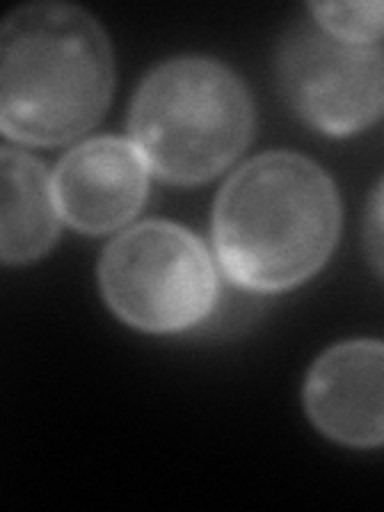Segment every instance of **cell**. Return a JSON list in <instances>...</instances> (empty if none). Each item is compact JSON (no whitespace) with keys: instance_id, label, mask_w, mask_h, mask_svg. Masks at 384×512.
Masks as SVG:
<instances>
[{"instance_id":"cell-1","label":"cell","mask_w":384,"mask_h":512,"mask_svg":"<svg viewBox=\"0 0 384 512\" xmlns=\"http://www.w3.org/2000/svg\"><path fill=\"white\" fill-rule=\"evenodd\" d=\"M340 234V196L314 160L269 151L240 167L215 202L221 269L250 292H285L327 263Z\"/></svg>"},{"instance_id":"cell-2","label":"cell","mask_w":384,"mask_h":512,"mask_svg":"<svg viewBox=\"0 0 384 512\" xmlns=\"http://www.w3.org/2000/svg\"><path fill=\"white\" fill-rule=\"evenodd\" d=\"M112 52L100 23L68 4H29L0 36V125L23 144H64L103 116Z\"/></svg>"},{"instance_id":"cell-3","label":"cell","mask_w":384,"mask_h":512,"mask_svg":"<svg viewBox=\"0 0 384 512\" xmlns=\"http://www.w3.org/2000/svg\"><path fill=\"white\" fill-rule=\"evenodd\" d=\"M128 128L148 170L167 183L196 186L247 148L253 103L221 61L173 58L141 80Z\"/></svg>"},{"instance_id":"cell-4","label":"cell","mask_w":384,"mask_h":512,"mask_svg":"<svg viewBox=\"0 0 384 512\" xmlns=\"http://www.w3.org/2000/svg\"><path fill=\"white\" fill-rule=\"evenodd\" d=\"M100 292L125 324L180 333L212 314L218 279L196 234L170 221H144L103 253Z\"/></svg>"},{"instance_id":"cell-5","label":"cell","mask_w":384,"mask_h":512,"mask_svg":"<svg viewBox=\"0 0 384 512\" xmlns=\"http://www.w3.org/2000/svg\"><path fill=\"white\" fill-rule=\"evenodd\" d=\"M276 71L285 100L324 135L362 132L384 106L381 48L330 36L314 20L285 32Z\"/></svg>"},{"instance_id":"cell-6","label":"cell","mask_w":384,"mask_h":512,"mask_svg":"<svg viewBox=\"0 0 384 512\" xmlns=\"http://www.w3.org/2000/svg\"><path fill=\"white\" fill-rule=\"evenodd\" d=\"M61 218L84 234L116 231L148 196V164L135 141L90 138L61 157L55 170Z\"/></svg>"},{"instance_id":"cell-7","label":"cell","mask_w":384,"mask_h":512,"mask_svg":"<svg viewBox=\"0 0 384 512\" xmlns=\"http://www.w3.org/2000/svg\"><path fill=\"white\" fill-rule=\"evenodd\" d=\"M304 410L333 442L384 445V343L349 340L327 349L304 381Z\"/></svg>"},{"instance_id":"cell-8","label":"cell","mask_w":384,"mask_h":512,"mask_svg":"<svg viewBox=\"0 0 384 512\" xmlns=\"http://www.w3.org/2000/svg\"><path fill=\"white\" fill-rule=\"evenodd\" d=\"M58 196L36 157L0 154V256L10 266L32 263L58 237Z\"/></svg>"},{"instance_id":"cell-9","label":"cell","mask_w":384,"mask_h":512,"mask_svg":"<svg viewBox=\"0 0 384 512\" xmlns=\"http://www.w3.org/2000/svg\"><path fill=\"white\" fill-rule=\"evenodd\" d=\"M311 20L330 36L375 45L384 36V0L378 4H314Z\"/></svg>"},{"instance_id":"cell-10","label":"cell","mask_w":384,"mask_h":512,"mask_svg":"<svg viewBox=\"0 0 384 512\" xmlns=\"http://www.w3.org/2000/svg\"><path fill=\"white\" fill-rule=\"evenodd\" d=\"M362 240H365L368 263H372L375 272L384 279V176L378 180L372 199H368L365 224H362Z\"/></svg>"}]
</instances>
